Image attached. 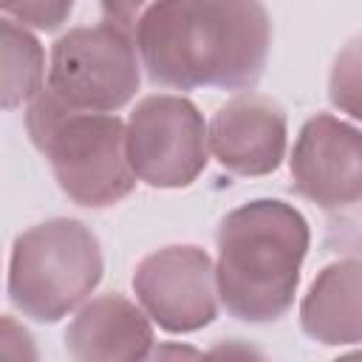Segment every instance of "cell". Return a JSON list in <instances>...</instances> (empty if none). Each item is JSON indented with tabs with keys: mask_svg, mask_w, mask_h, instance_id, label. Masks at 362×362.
I'll return each mask as SVG.
<instances>
[{
	"mask_svg": "<svg viewBox=\"0 0 362 362\" xmlns=\"http://www.w3.org/2000/svg\"><path fill=\"white\" fill-rule=\"evenodd\" d=\"M133 37L153 85L249 93L266 68L272 17L255 0H164L141 8Z\"/></svg>",
	"mask_w": 362,
	"mask_h": 362,
	"instance_id": "cell-1",
	"label": "cell"
},
{
	"mask_svg": "<svg viewBox=\"0 0 362 362\" xmlns=\"http://www.w3.org/2000/svg\"><path fill=\"white\" fill-rule=\"evenodd\" d=\"M215 280L229 317L266 325L288 314L311 232L303 212L280 198H255L223 215Z\"/></svg>",
	"mask_w": 362,
	"mask_h": 362,
	"instance_id": "cell-2",
	"label": "cell"
},
{
	"mask_svg": "<svg viewBox=\"0 0 362 362\" xmlns=\"http://www.w3.org/2000/svg\"><path fill=\"white\" fill-rule=\"evenodd\" d=\"M25 130L45 156L57 187L88 209L119 204L136 189L127 158V122L116 113H85L65 105L48 85L28 102Z\"/></svg>",
	"mask_w": 362,
	"mask_h": 362,
	"instance_id": "cell-3",
	"label": "cell"
},
{
	"mask_svg": "<svg viewBox=\"0 0 362 362\" xmlns=\"http://www.w3.org/2000/svg\"><path fill=\"white\" fill-rule=\"evenodd\" d=\"M102 272V246L90 226L51 218L14 238L6 291L23 317L51 325L88 303Z\"/></svg>",
	"mask_w": 362,
	"mask_h": 362,
	"instance_id": "cell-4",
	"label": "cell"
},
{
	"mask_svg": "<svg viewBox=\"0 0 362 362\" xmlns=\"http://www.w3.org/2000/svg\"><path fill=\"white\" fill-rule=\"evenodd\" d=\"M136 25L102 20L68 28L51 45L48 88L85 113H116L141 85Z\"/></svg>",
	"mask_w": 362,
	"mask_h": 362,
	"instance_id": "cell-5",
	"label": "cell"
},
{
	"mask_svg": "<svg viewBox=\"0 0 362 362\" xmlns=\"http://www.w3.org/2000/svg\"><path fill=\"white\" fill-rule=\"evenodd\" d=\"M127 158L153 189L189 187L209 161V124L187 96H144L127 116Z\"/></svg>",
	"mask_w": 362,
	"mask_h": 362,
	"instance_id": "cell-6",
	"label": "cell"
},
{
	"mask_svg": "<svg viewBox=\"0 0 362 362\" xmlns=\"http://www.w3.org/2000/svg\"><path fill=\"white\" fill-rule=\"evenodd\" d=\"M133 294L144 314L170 334H192L218 317V280L212 257L192 243L150 252L133 272Z\"/></svg>",
	"mask_w": 362,
	"mask_h": 362,
	"instance_id": "cell-7",
	"label": "cell"
},
{
	"mask_svg": "<svg viewBox=\"0 0 362 362\" xmlns=\"http://www.w3.org/2000/svg\"><path fill=\"white\" fill-rule=\"evenodd\" d=\"M291 187L322 209H342L362 201V130L331 116H311L294 141Z\"/></svg>",
	"mask_w": 362,
	"mask_h": 362,
	"instance_id": "cell-8",
	"label": "cell"
},
{
	"mask_svg": "<svg viewBox=\"0 0 362 362\" xmlns=\"http://www.w3.org/2000/svg\"><path fill=\"white\" fill-rule=\"evenodd\" d=\"M286 110L263 93H238L226 99L209 122V153L235 175H269L286 158Z\"/></svg>",
	"mask_w": 362,
	"mask_h": 362,
	"instance_id": "cell-9",
	"label": "cell"
},
{
	"mask_svg": "<svg viewBox=\"0 0 362 362\" xmlns=\"http://www.w3.org/2000/svg\"><path fill=\"white\" fill-rule=\"evenodd\" d=\"M62 339L74 362H141L153 351V320L124 294L107 291L74 314Z\"/></svg>",
	"mask_w": 362,
	"mask_h": 362,
	"instance_id": "cell-10",
	"label": "cell"
},
{
	"mask_svg": "<svg viewBox=\"0 0 362 362\" xmlns=\"http://www.w3.org/2000/svg\"><path fill=\"white\" fill-rule=\"evenodd\" d=\"M300 328L320 345L362 342V260L322 266L300 303Z\"/></svg>",
	"mask_w": 362,
	"mask_h": 362,
	"instance_id": "cell-11",
	"label": "cell"
},
{
	"mask_svg": "<svg viewBox=\"0 0 362 362\" xmlns=\"http://www.w3.org/2000/svg\"><path fill=\"white\" fill-rule=\"evenodd\" d=\"M0 51H3V107L14 110L23 102H34L42 90L45 51L34 34L14 20H0Z\"/></svg>",
	"mask_w": 362,
	"mask_h": 362,
	"instance_id": "cell-12",
	"label": "cell"
},
{
	"mask_svg": "<svg viewBox=\"0 0 362 362\" xmlns=\"http://www.w3.org/2000/svg\"><path fill=\"white\" fill-rule=\"evenodd\" d=\"M328 99L339 113L362 122V34L337 51L328 74Z\"/></svg>",
	"mask_w": 362,
	"mask_h": 362,
	"instance_id": "cell-13",
	"label": "cell"
},
{
	"mask_svg": "<svg viewBox=\"0 0 362 362\" xmlns=\"http://www.w3.org/2000/svg\"><path fill=\"white\" fill-rule=\"evenodd\" d=\"M0 11L3 17L14 20L23 28L31 25L37 31H54L71 17L74 3L71 0H23V3H3Z\"/></svg>",
	"mask_w": 362,
	"mask_h": 362,
	"instance_id": "cell-14",
	"label": "cell"
},
{
	"mask_svg": "<svg viewBox=\"0 0 362 362\" xmlns=\"http://www.w3.org/2000/svg\"><path fill=\"white\" fill-rule=\"evenodd\" d=\"M0 345H3V362H40L34 337L11 314L0 320Z\"/></svg>",
	"mask_w": 362,
	"mask_h": 362,
	"instance_id": "cell-15",
	"label": "cell"
},
{
	"mask_svg": "<svg viewBox=\"0 0 362 362\" xmlns=\"http://www.w3.org/2000/svg\"><path fill=\"white\" fill-rule=\"evenodd\" d=\"M206 362H269L266 354L246 339H221L206 351Z\"/></svg>",
	"mask_w": 362,
	"mask_h": 362,
	"instance_id": "cell-16",
	"label": "cell"
},
{
	"mask_svg": "<svg viewBox=\"0 0 362 362\" xmlns=\"http://www.w3.org/2000/svg\"><path fill=\"white\" fill-rule=\"evenodd\" d=\"M141 362H206V354L187 342H158Z\"/></svg>",
	"mask_w": 362,
	"mask_h": 362,
	"instance_id": "cell-17",
	"label": "cell"
},
{
	"mask_svg": "<svg viewBox=\"0 0 362 362\" xmlns=\"http://www.w3.org/2000/svg\"><path fill=\"white\" fill-rule=\"evenodd\" d=\"M331 362H362V351H351V354H342V356H337V359H331Z\"/></svg>",
	"mask_w": 362,
	"mask_h": 362,
	"instance_id": "cell-18",
	"label": "cell"
}]
</instances>
